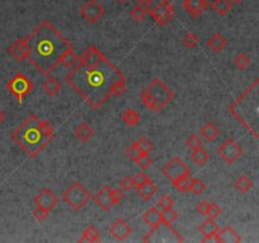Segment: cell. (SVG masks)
I'll return each mask as SVG.
<instances>
[{"mask_svg":"<svg viewBox=\"0 0 259 243\" xmlns=\"http://www.w3.org/2000/svg\"><path fill=\"white\" fill-rule=\"evenodd\" d=\"M157 191H158V187L156 186V184H153V182H152V180H151V181L145 182V184H143L142 186H139L137 189L138 195H139L140 198H142L143 200H145V201L151 200V199L153 198L154 195H156Z\"/></svg>","mask_w":259,"mask_h":243,"instance_id":"21","label":"cell"},{"mask_svg":"<svg viewBox=\"0 0 259 243\" xmlns=\"http://www.w3.org/2000/svg\"><path fill=\"white\" fill-rule=\"evenodd\" d=\"M104 14H105V9L98 0H87L86 3L81 6V17L91 24L98 22Z\"/></svg>","mask_w":259,"mask_h":243,"instance_id":"10","label":"cell"},{"mask_svg":"<svg viewBox=\"0 0 259 243\" xmlns=\"http://www.w3.org/2000/svg\"><path fill=\"white\" fill-rule=\"evenodd\" d=\"M148 0H135V3L137 4H140V5H145L147 4Z\"/></svg>","mask_w":259,"mask_h":243,"instance_id":"50","label":"cell"},{"mask_svg":"<svg viewBox=\"0 0 259 243\" xmlns=\"http://www.w3.org/2000/svg\"><path fill=\"white\" fill-rule=\"evenodd\" d=\"M198 231L205 236L202 242H207V241H212L214 236L219 232V226L216 224L215 219L207 218L206 221H203L202 223L198 226Z\"/></svg>","mask_w":259,"mask_h":243,"instance_id":"17","label":"cell"},{"mask_svg":"<svg viewBox=\"0 0 259 243\" xmlns=\"http://www.w3.org/2000/svg\"><path fill=\"white\" fill-rule=\"evenodd\" d=\"M118 1H120V3H126L127 0H118Z\"/></svg>","mask_w":259,"mask_h":243,"instance_id":"52","label":"cell"},{"mask_svg":"<svg viewBox=\"0 0 259 243\" xmlns=\"http://www.w3.org/2000/svg\"><path fill=\"white\" fill-rule=\"evenodd\" d=\"M34 204L37 205V207L42 208V209H46V210H52L56 208V205L59 204V198H57V195L55 193H53L51 189H47V187H45V189H42V190L39 191L38 194L36 195V198H34Z\"/></svg>","mask_w":259,"mask_h":243,"instance_id":"11","label":"cell"},{"mask_svg":"<svg viewBox=\"0 0 259 243\" xmlns=\"http://www.w3.org/2000/svg\"><path fill=\"white\" fill-rule=\"evenodd\" d=\"M135 143H137L138 147H139V150L143 154H149L153 150V143L148 140L147 137H140L139 140L135 141Z\"/></svg>","mask_w":259,"mask_h":243,"instance_id":"36","label":"cell"},{"mask_svg":"<svg viewBox=\"0 0 259 243\" xmlns=\"http://www.w3.org/2000/svg\"><path fill=\"white\" fill-rule=\"evenodd\" d=\"M133 180H134V186L137 187V189L139 186H142L143 184H145V182L151 181V179L148 177V175L145 172H138L137 175L133 177Z\"/></svg>","mask_w":259,"mask_h":243,"instance_id":"44","label":"cell"},{"mask_svg":"<svg viewBox=\"0 0 259 243\" xmlns=\"http://www.w3.org/2000/svg\"><path fill=\"white\" fill-rule=\"evenodd\" d=\"M8 52L14 60L18 62H22L27 60V43L25 38H17L11 43L8 48Z\"/></svg>","mask_w":259,"mask_h":243,"instance_id":"16","label":"cell"},{"mask_svg":"<svg viewBox=\"0 0 259 243\" xmlns=\"http://www.w3.org/2000/svg\"><path fill=\"white\" fill-rule=\"evenodd\" d=\"M182 6L193 18H198L207 10L209 1L207 0H184Z\"/></svg>","mask_w":259,"mask_h":243,"instance_id":"14","label":"cell"},{"mask_svg":"<svg viewBox=\"0 0 259 243\" xmlns=\"http://www.w3.org/2000/svg\"><path fill=\"white\" fill-rule=\"evenodd\" d=\"M234 64L235 66L239 69V70H245V69H248L252 64V60L249 59V56L247 53L242 52L239 55H237L234 59Z\"/></svg>","mask_w":259,"mask_h":243,"instance_id":"32","label":"cell"},{"mask_svg":"<svg viewBox=\"0 0 259 243\" xmlns=\"http://www.w3.org/2000/svg\"><path fill=\"white\" fill-rule=\"evenodd\" d=\"M100 241V233H99V231L96 228H95L94 226H89L85 228V231L82 232V236H81V238L78 240V242L80 243H84V242H87V243H96Z\"/></svg>","mask_w":259,"mask_h":243,"instance_id":"24","label":"cell"},{"mask_svg":"<svg viewBox=\"0 0 259 243\" xmlns=\"http://www.w3.org/2000/svg\"><path fill=\"white\" fill-rule=\"evenodd\" d=\"M42 87L46 94L52 96L56 95L57 92H60V90L62 89V82L60 80H57L56 78H48L47 80L43 82Z\"/></svg>","mask_w":259,"mask_h":243,"instance_id":"27","label":"cell"},{"mask_svg":"<svg viewBox=\"0 0 259 243\" xmlns=\"http://www.w3.org/2000/svg\"><path fill=\"white\" fill-rule=\"evenodd\" d=\"M25 43L27 60L43 76L50 75L56 70L65 51L73 47L72 43L47 19L37 25L25 38Z\"/></svg>","mask_w":259,"mask_h":243,"instance_id":"2","label":"cell"},{"mask_svg":"<svg viewBox=\"0 0 259 243\" xmlns=\"http://www.w3.org/2000/svg\"><path fill=\"white\" fill-rule=\"evenodd\" d=\"M161 214H162V221H163V223H167V224H172L176 219L179 218V214H177L176 210H173V208H168V209L162 210Z\"/></svg>","mask_w":259,"mask_h":243,"instance_id":"35","label":"cell"},{"mask_svg":"<svg viewBox=\"0 0 259 243\" xmlns=\"http://www.w3.org/2000/svg\"><path fill=\"white\" fill-rule=\"evenodd\" d=\"M127 90V78H123L120 80H118L112 87V96L115 98H120V96L126 92Z\"/></svg>","mask_w":259,"mask_h":243,"instance_id":"33","label":"cell"},{"mask_svg":"<svg viewBox=\"0 0 259 243\" xmlns=\"http://www.w3.org/2000/svg\"><path fill=\"white\" fill-rule=\"evenodd\" d=\"M135 162H137V165L139 166L142 170H147V168H149L152 166V163H153V160L148 156V154H142L139 157H138L137 161Z\"/></svg>","mask_w":259,"mask_h":243,"instance_id":"39","label":"cell"},{"mask_svg":"<svg viewBox=\"0 0 259 243\" xmlns=\"http://www.w3.org/2000/svg\"><path fill=\"white\" fill-rule=\"evenodd\" d=\"M94 129L86 123V122H82V123L78 124L75 128V137L80 141L81 143H87L92 137H94Z\"/></svg>","mask_w":259,"mask_h":243,"instance_id":"19","label":"cell"},{"mask_svg":"<svg viewBox=\"0 0 259 243\" xmlns=\"http://www.w3.org/2000/svg\"><path fill=\"white\" fill-rule=\"evenodd\" d=\"M221 212H223V210H221V208L219 207L216 203H210V207L209 209H207L206 217L210 219H215L221 214Z\"/></svg>","mask_w":259,"mask_h":243,"instance_id":"41","label":"cell"},{"mask_svg":"<svg viewBox=\"0 0 259 243\" xmlns=\"http://www.w3.org/2000/svg\"><path fill=\"white\" fill-rule=\"evenodd\" d=\"M211 6L219 17H225L233 8V3L230 0H214Z\"/></svg>","mask_w":259,"mask_h":243,"instance_id":"26","label":"cell"},{"mask_svg":"<svg viewBox=\"0 0 259 243\" xmlns=\"http://www.w3.org/2000/svg\"><path fill=\"white\" fill-rule=\"evenodd\" d=\"M200 39L196 36L195 33H186L182 38V43L185 45V47L190 48V50H194V48L197 47Z\"/></svg>","mask_w":259,"mask_h":243,"instance_id":"34","label":"cell"},{"mask_svg":"<svg viewBox=\"0 0 259 243\" xmlns=\"http://www.w3.org/2000/svg\"><path fill=\"white\" fill-rule=\"evenodd\" d=\"M122 119H123V122L127 124V126L135 127L139 124L140 115L135 109H131V108H129V109L124 110V112L122 113Z\"/></svg>","mask_w":259,"mask_h":243,"instance_id":"28","label":"cell"},{"mask_svg":"<svg viewBox=\"0 0 259 243\" xmlns=\"http://www.w3.org/2000/svg\"><path fill=\"white\" fill-rule=\"evenodd\" d=\"M191 182H193V177L191 175H187V176L181 177V179L176 180L175 182H172L173 186L177 189L181 193H189L190 187H191Z\"/></svg>","mask_w":259,"mask_h":243,"instance_id":"30","label":"cell"},{"mask_svg":"<svg viewBox=\"0 0 259 243\" xmlns=\"http://www.w3.org/2000/svg\"><path fill=\"white\" fill-rule=\"evenodd\" d=\"M142 219L143 222H144L145 224H148L151 228H157V227L163 223L161 210L154 207L151 208V209H148L147 212L142 215Z\"/></svg>","mask_w":259,"mask_h":243,"instance_id":"18","label":"cell"},{"mask_svg":"<svg viewBox=\"0 0 259 243\" xmlns=\"http://www.w3.org/2000/svg\"><path fill=\"white\" fill-rule=\"evenodd\" d=\"M173 205H175V200L168 195H163L158 200V208H161L162 210L168 209V208H173Z\"/></svg>","mask_w":259,"mask_h":243,"instance_id":"42","label":"cell"},{"mask_svg":"<svg viewBox=\"0 0 259 243\" xmlns=\"http://www.w3.org/2000/svg\"><path fill=\"white\" fill-rule=\"evenodd\" d=\"M165 177H167L171 182H175L176 180L181 179V177L191 175V168L182 161L180 157H173L166 163V166L162 170Z\"/></svg>","mask_w":259,"mask_h":243,"instance_id":"7","label":"cell"},{"mask_svg":"<svg viewBox=\"0 0 259 243\" xmlns=\"http://www.w3.org/2000/svg\"><path fill=\"white\" fill-rule=\"evenodd\" d=\"M126 154H127V156L129 157V159L133 160V161L135 162V161H137L138 157H139L140 155L143 154V152L140 151L137 143L133 142V143H131V145L129 146V147L126 150Z\"/></svg>","mask_w":259,"mask_h":243,"instance_id":"37","label":"cell"},{"mask_svg":"<svg viewBox=\"0 0 259 243\" xmlns=\"http://www.w3.org/2000/svg\"><path fill=\"white\" fill-rule=\"evenodd\" d=\"M133 187H134V180L133 177L129 176V175H127V176H124L122 180H120V189H122V190L130 191Z\"/></svg>","mask_w":259,"mask_h":243,"instance_id":"43","label":"cell"},{"mask_svg":"<svg viewBox=\"0 0 259 243\" xmlns=\"http://www.w3.org/2000/svg\"><path fill=\"white\" fill-rule=\"evenodd\" d=\"M168 0H148L147 4H145V9H147V11H151L152 9L157 8V6L162 5V4L167 3Z\"/></svg>","mask_w":259,"mask_h":243,"instance_id":"47","label":"cell"},{"mask_svg":"<svg viewBox=\"0 0 259 243\" xmlns=\"http://www.w3.org/2000/svg\"><path fill=\"white\" fill-rule=\"evenodd\" d=\"M186 146L189 148H191V150H195V148H198L202 146V141H201V138L198 137L197 134H191V136L187 138Z\"/></svg>","mask_w":259,"mask_h":243,"instance_id":"40","label":"cell"},{"mask_svg":"<svg viewBox=\"0 0 259 243\" xmlns=\"http://www.w3.org/2000/svg\"><path fill=\"white\" fill-rule=\"evenodd\" d=\"M145 15H147V9H145V5H140V4H137L134 6L130 11V18L134 20V22L140 23L144 20Z\"/></svg>","mask_w":259,"mask_h":243,"instance_id":"31","label":"cell"},{"mask_svg":"<svg viewBox=\"0 0 259 243\" xmlns=\"http://www.w3.org/2000/svg\"><path fill=\"white\" fill-rule=\"evenodd\" d=\"M217 154L228 165H233L243 155V148L237 141L233 138H228L220 147L217 148Z\"/></svg>","mask_w":259,"mask_h":243,"instance_id":"8","label":"cell"},{"mask_svg":"<svg viewBox=\"0 0 259 243\" xmlns=\"http://www.w3.org/2000/svg\"><path fill=\"white\" fill-rule=\"evenodd\" d=\"M205 189H206V185L203 184L200 179H193L191 187H190V191H193L195 195H201V194L205 191Z\"/></svg>","mask_w":259,"mask_h":243,"instance_id":"38","label":"cell"},{"mask_svg":"<svg viewBox=\"0 0 259 243\" xmlns=\"http://www.w3.org/2000/svg\"><path fill=\"white\" fill-rule=\"evenodd\" d=\"M231 3L233 4H240V3H243V0H230Z\"/></svg>","mask_w":259,"mask_h":243,"instance_id":"51","label":"cell"},{"mask_svg":"<svg viewBox=\"0 0 259 243\" xmlns=\"http://www.w3.org/2000/svg\"><path fill=\"white\" fill-rule=\"evenodd\" d=\"M33 215H34V218H36L38 222H43L48 218V215H50V210H46V209H42V208L37 207L36 210L33 212Z\"/></svg>","mask_w":259,"mask_h":243,"instance_id":"45","label":"cell"},{"mask_svg":"<svg viewBox=\"0 0 259 243\" xmlns=\"http://www.w3.org/2000/svg\"><path fill=\"white\" fill-rule=\"evenodd\" d=\"M200 134L207 142H214L220 136V129L217 128L212 122H206L200 129Z\"/></svg>","mask_w":259,"mask_h":243,"instance_id":"20","label":"cell"},{"mask_svg":"<svg viewBox=\"0 0 259 243\" xmlns=\"http://www.w3.org/2000/svg\"><path fill=\"white\" fill-rule=\"evenodd\" d=\"M148 13L151 14V17L153 18L154 22L158 25H162V27L170 24L176 15L175 6H173V4L171 3L170 0H168L167 3L162 4V5L152 9V10L148 11Z\"/></svg>","mask_w":259,"mask_h":243,"instance_id":"9","label":"cell"},{"mask_svg":"<svg viewBox=\"0 0 259 243\" xmlns=\"http://www.w3.org/2000/svg\"><path fill=\"white\" fill-rule=\"evenodd\" d=\"M191 160H193L194 163H196L197 166H205L207 162H209L210 155L209 152L201 146V147L193 150V152H191Z\"/></svg>","mask_w":259,"mask_h":243,"instance_id":"23","label":"cell"},{"mask_svg":"<svg viewBox=\"0 0 259 243\" xmlns=\"http://www.w3.org/2000/svg\"><path fill=\"white\" fill-rule=\"evenodd\" d=\"M55 138V127L48 120L31 114L11 133V141L31 159L38 156Z\"/></svg>","mask_w":259,"mask_h":243,"instance_id":"3","label":"cell"},{"mask_svg":"<svg viewBox=\"0 0 259 243\" xmlns=\"http://www.w3.org/2000/svg\"><path fill=\"white\" fill-rule=\"evenodd\" d=\"M253 185V180L247 176V175H240L234 181V187L242 194H247L249 190H252Z\"/></svg>","mask_w":259,"mask_h":243,"instance_id":"25","label":"cell"},{"mask_svg":"<svg viewBox=\"0 0 259 243\" xmlns=\"http://www.w3.org/2000/svg\"><path fill=\"white\" fill-rule=\"evenodd\" d=\"M94 201L95 204H98V207H100L104 212H109L113 207L117 205L114 200V196H113V189L109 187L108 185L103 186L98 193L94 195Z\"/></svg>","mask_w":259,"mask_h":243,"instance_id":"12","label":"cell"},{"mask_svg":"<svg viewBox=\"0 0 259 243\" xmlns=\"http://www.w3.org/2000/svg\"><path fill=\"white\" fill-rule=\"evenodd\" d=\"M77 61L78 59L73 52V47H70L64 52L61 60H60V65H64L65 67H72L73 65L77 64Z\"/></svg>","mask_w":259,"mask_h":243,"instance_id":"29","label":"cell"},{"mask_svg":"<svg viewBox=\"0 0 259 243\" xmlns=\"http://www.w3.org/2000/svg\"><path fill=\"white\" fill-rule=\"evenodd\" d=\"M210 207V203L207 200H202L200 201L197 205H196V210H197L198 214L203 215V217H206V213H207V209H209Z\"/></svg>","mask_w":259,"mask_h":243,"instance_id":"46","label":"cell"},{"mask_svg":"<svg viewBox=\"0 0 259 243\" xmlns=\"http://www.w3.org/2000/svg\"><path fill=\"white\" fill-rule=\"evenodd\" d=\"M123 78H126L124 74L105 57L96 65H85L77 61L72 70L65 76V81L91 109H99L112 98L113 85Z\"/></svg>","mask_w":259,"mask_h":243,"instance_id":"1","label":"cell"},{"mask_svg":"<svg viewBox=\"0 0 259 243\" xmlns=\"http://www.w3.org/2000/svg\"><path fill=\"white\" fill-rule=\"evenodd\" d=\"M175 92L158 78L153 80L140 91L143 105L153 112H161L173 100Z\"/></svg>","mask_w":259,"mask_h":243,"instance_id":"4","label":"cell"},{"mask_svg":"<svg viewBox=\"0 0 259 243\" xmlns=\"http://www.w3.org/2000/svg\"><path fill=\"white\" fill-rule=\"evenodd\" d=\"M91 195L87 191L86 187L81 182H73L65 190L62 199L66 204L70 205L73 210H80L87 204Z\"/></svg>","mask_w":259,"mask_h":243,"instance_id":"5","label":"cell"},{"mask_svg":"<svg viewBox=\"0 0 259 243\" xmlns=\"http://www.w3.org/2000/svg\"><path fill=\"white\" fill-rule=\"evenodd\" d=\"M226 45H228V41H226L225 37L221 33H219V32L212 34L209 38V41H207V46H209L214 52H221V51L226 47Z\"/></svg>","mask_w":259,"mask_h":243,"instance_id":"22","label":"cell"},{"mask_svg":"<svg viewBox=\"0 0 259 243\" xmlns=\"http://www.w3.org/2000/svg\"><path fill=\"white\" fill-rule=\"evenodd\" d=\"M5 119H6V114L3 112V110L0 109V124H3L4 122H5Z\"/></svg>","mask_w":259,"mask_h":243,"instance_id":"49","label":"cell"},{"mask_svg":"<svg viewBox=\"0 0 259 243\" xmlns=\"http://www.w3.org/2000/svg\"><path fill=\"white\" fill-rule=\"evenodd\" d=\"M6 87L17 98L19 105H22L24 96L28 95L29 92L33 90V82L24 74L18 73L6 82Z\"/></svg>","mask_w":259,"mask_h":243,"instance_id":"6","label":"cell"},{"mask_svg":"<svg viewBox=\"0 0 259 243\" xmlns=\"http://www.w3.org/2000/svg\"><path fill=\"white\" fill-rule=\"evenodd\" d=\"M131 233V227L126 219L119 218L114 222V223L110 226V235L113 236V238H115L119 242L126 241L127 238L130 236Z\"/></svg>","mask_w":259,"mask_h":243,"instance_id":"13","label":"cell"},{"mask_svg":"<svg viewBox=\"0 0 259 243\" xmlns=\"http://www.w3.org/2000/svg\"><path fill=\"white\" fill-rule=\"evenodd\" d=\"M214 242L217 243H240L242 242V238L238 235L237 231H235L233 227H225L214 236Z\"/></svg>","mask_w":259,"mask_h":243,"instance_id":"15","label":"cell"},{"mask_svg":"<svg viewBox=\"0 0 259 243\" xmlns=\"http://www.w3.org/2000/svg\"><path fill=\"white\" fill-rule=\"evenodd\" d=\"M124 190H122V189H113V196H114V200L117 204H119L120 201L124 199Z\"/></svg>","mask_w":259,"mask_h":243,"instance_id":"48","label":"cell"}]
</instances>
